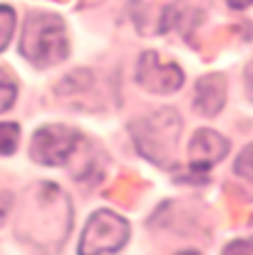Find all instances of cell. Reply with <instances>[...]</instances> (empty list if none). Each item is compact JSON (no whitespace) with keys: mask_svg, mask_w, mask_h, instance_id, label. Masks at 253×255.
<instances>
[{"mask_svg":"<svg viewBox=\"0 0 253 255\" xmlns=\"http://www.w3.org/2000/svg\"><path fill=\"white\" fill-rule=\"evenodd\" d=\"M247 91L253 98V62L249 65V69H247Z\"/></svg>","mask_w":253,"mask_h":255,"instance_id":"cell-15","label":"cell"},{"mask_svg":"<svg viewBox=\"0 0 253 255\" xmlns=\"http://www.w3.org/2000/svg\"><path fill=\"white\" fill-rule=\"evenodd\" d=\"M229 142L218 135L216 131L202 129L193 135L191 144H189V162H191V171H209L218 160L227 155Z\"/></svg>","mask_w":253,"mask_h":255,"instance_id":"cell-7","label":"cell"},{"mask_svg":"<svg viewBox=\"0 0 253 255\" xmlns=\"http://www.w3.org/2000/svg\"><path fill=\"white\" fill-rule=\"evenodd\" d=\"M180 118L173 109H162L158 114L135 120L131 129V138L135 142V149L151 160L158 166H167L171 155L176 153L178 133H180Z\"/></svg>","mask_w":253,"mask_h":255,"instance_id":"cell-3","label":"cell"},{"mask_svg":"<svg viewBox=\"0 0 253 255\" xmlns=\"http://www.w3.org/2000/svg\"><path fill=\"white\" fill-rule=\"evenodd\" d=\"M20 53L33 67L58 65L69 56V40H67L65 22L56 13L33 11L27 16L20 33Z\"/></svg>","mask_w":253,"mask_h":255,"instance_id":"cell-2","label":"cell"},{"mask_svg":"<svg viewBox=\"0 0 253 255\" xmlns=\"http://www.w3.org/2000/svg\"><path fill=\"white\" fill-rule=\"evenodd\" d=\"M80 133L65 125H47L31 138V160L45 166H65L74 155Z\"/></svg>","mask_w":253,"mask_h":255,"instance_id":"cell-4","label":"cell"},{"mask_svg":"<svg viewBox=\"0 0 253 255\" xmlns=\"http://www.w3.org/2000/svg\"><path fill=\"white\" fill-rule=\"evenodd\" d=\"M225 98H227L225 78L218 76V73H211V76H204L198 80L193 107H196V111L200 116L213 118L222 107H225Z\"/></svg>","mask_w":253,"mask_h":255,"instance_id":"cell-8","label":"cell"},{"mask_svg":"<svg viewBox=\"0 0 253 255\" xmlns=\"http://www.w3.org/2000/svg\"><path fill=\"white\" fill-rule=\"evenodd\" d=\"M20 140V127L16 122H0V155H11Z\"/></svg>","mask_w":253,"mask_h":255,"instance_id":"cell-9","label":"cell"},{"mask_svg":"<svg viewBox=\"0 0 253 255\" xmlns=\"http://www.w3.org/2000/svg\"><path fill=\"white\" fill-rule=\"evenodd\" d=\"M11 204H13L11 191H7V189H2V186H0V224H2L4 218L9 215V211H11Z\"/></svg>","mask_w":253,"mask_h":255,"instance_id":"cell-13","label":"cell"},{"mask_svg":"<svg viewBox=\"0 0 253 255\" xmlns=\"http://www.w3.org/2000/svg\"><path fill=\"white\" fill-rule=\"evenodd\" d=\"M71 229V207L56 184L40 182L25 191L18 209L16 233L22 242L51 247L62 244Z\"/></svg>","mask_w":253,"mask_h":255,"instance_id":"cell-1","label":"cell"},{"mask_svg":"<svg viewBox=\"0 0 253 255\" xmlns=\"http://www.w3.org/2000/svg\"><path fill=\"white\" fill-rule=\"evenodd\" d=\"M236 173L242 175L245 180H249L253 184V144L247 146L240 153V158L236 160Z\"/></svg>","mask_w":253,"mask_h":255,"instance_id":"cell-12","label":"cell"},{"mask_svg":"<svg viewBox=\"0 0 253 255\" xmlns=\"http://www.w3.org/2000/svg\"><path fill=\"white\" fill-rule=\"evenodd\" d=\"M16 96H18V87L13 82V78L4 69H0V114L11 109V105L16 102Z\"/></svg>","mask_w":253,"mask_h":255,"instance_id":"cell-11","label":"cell"},{"mask_svg":"<svg viewBox=\"0 0 253 255\" xmlns=\"http://www.w3.org/2000/svg\"><path fill=\"white\" fill-rule=\"evenodd\" d=\"M129 238V224L111 211H98L89 218L78 247L80 253H114L125 247Z\"/></svg>","mask_w":253,"mask_h":255,"instance_id":"cell-5","label":"cell"},{"mask_svg":"<svg viewBox=\"0 0 253 255\" xmlns=\"http://www.w3.org/2000/svg\"><path fill=\"white\" fill-rule=\"evenodd\" d=\"M135 80H138V85H142L144 89L153 93H171L182 87L184 76L176 65H164L158 60L153 51H147L142 53L138 62Z\"/></svg>","mask_w":253,"mask_h":255,"instance_id":"cell-6","label":"cell"},{"mask_svg":"<svg viewBox=\"0 0 253 255\" xmlns=\"http://www.w3.org/2000/svg\"><path fill=\"white\" fill-rule=\"evenodd\" d=\"M227 4L233 9H247L253 4V0H227Z\"/></svg>","mask_w":253,"mask_h":255,"instance_id":"cell-14","label":"cell"},{"mask_svg":"<svg viewBox=\"0 0 253 255\" xmlns=\"http://www.w3.org/2000/svg\"><path fill=\"white\" fill-rule=\"evenodd\" d=\"M13 31H16V11L7 4H0V51L9 45Z\"/></svg>","mask_w":253,"mask_h":255,"instance_id":"cell-10","label":"cell"}]
</instances>
